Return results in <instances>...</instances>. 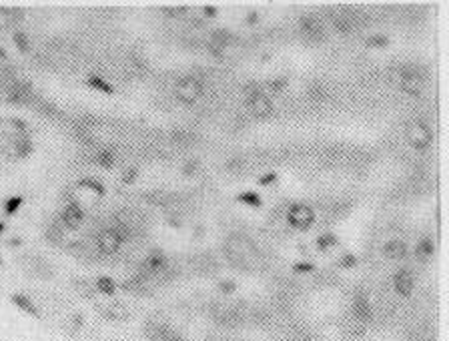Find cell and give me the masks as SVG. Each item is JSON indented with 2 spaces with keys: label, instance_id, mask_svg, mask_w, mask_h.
Returning a JSON list of instances; mask_svg holds the SVG:
<instances>
[{
  "label": "cell",
  "instance_id": "2e32d148",
  "mask_svg": "<svg viewBox=\"0 0 449 341\" xmlns=\"http://www.w3.org/2000/svg\"><path fill=\"white\" fill-rule=\"evenodd\" d=\"M114 161H116V155H114L112 149H103L101 153L96 155V163L101 167H105V169H110L114 165Z\"/></svg>",
  "mask_w": 449,
  "mask_h": 341
},
{
  "label": "cell",
  "instance_id": "8992f818",
  "mask_svg": "<svg viewBox=\"0 0 449 341\" xmlns=\"http://www.w3.org/2000/svg\"><path fill=\"white\" fill-rule=\"evenodd\" d=\"M249 108H251V112L257 119H267L273 112V103H271V99L267 94L257 92L255 96L249 99Z\"/></svg>",
  "mask_w": 449,
  "mask_h": 341
},
{
  "label": "cell",
  "instance_id": "d4e9b609",
  "mask_svg": "<svg viewBox=\"0 0 449 341\" xmlns=\"http://www.w3.org/2000/svg\"><path fill=\"white\" fill-rule=\"evenodd\" d=\"M137 175H139L137 167H128V169L123 173V183H125V185H132V183H135V179H137Z\"/></svg>",
  "mask_w": 449,
  "mask_h": 341
},
{
  "label": "cell",
  "instance_id": "4316f807",
  "mask_svg": "<svg viewBox=\"0 0 449 341\" xmlns=\"http://www.w3.org/2000/svg\"><path fill=\"white\" fill-rule=\"evenodd\" d=\"M309 96H311V99H315V101H321L323 96H325V89H323V85H311V89H309Z\"/></svg>",
  "mask_w": 449,
  "mask_h": 341
},
{
  "label": "cell",
  "instance_id": "8fae6325",
  "mask_svg": "<svg viewBox=\"0 0 449 341\" xmlns=\"http://www.w3.org/2000/svg\"><path fill=\"white\" fill-rule=\"evenodd\" d=\"M10 147H12V153L16 157H28L32 153V143L22 135H14Z\"/></svg>",
  "mask_w": 449,
  "mask_h": 341
},
{
  "label": "cell",
  "instance_id": "44dd1931",
  "mask_svg": "<svg viewBox=\"0 0 449 341\" xmlns=\"http://www.w3.org/2000/svg\"><path fill=\"white\" fill-rule=\"evenodd\" d=\"M239 201L245 203V205H249V207H259V205H261V197H259L257 193H253V191L241 193V195H239Z\"/></svg>",
  "mask_w": 449,
  "mask_h": 341
},
{
  "label": "cell",
  "instance_id": "277c9868",
  "mask_svg": "<svg viewBox=\"0 0 449 341\" xmlns=\"http://www.w3.org/2000/svg\"><path fill=\"white\" fill-rule=\"evenodd\" d=\"M225 251H231V253L239 255L241 259H245V261H247L249 255H255V253H257V249H255V245H253V241L249 239V237H245V235H241V233H233V235L227 237V241H225Z\"/></svg>",
  "mask_w": 449,
  "mask_h": 341
},
{
  "label": "cell",
  "instance_id": "1f68e13d",
  "mask_svg": "<svg viewBox=\"0 0 449 341\" xmlns=\"http://www.w3.org/2000/svg\"><path fill=\"white\" fill-rule=\"evenodd\" d=\"M197 171H198V163H197V161H189V163L182 167V175H187V177L195 175Z\"/></svg>",
  "mask_w": 449,
  "mask_h": 341
},
{
  "label": "cell",
  "instance_id": "ba28073f",
  "mask_svg": "<svg viewBox=\"0 0 449 341\" xmlns=\"http://www.w3.org/2000/svg\"><path fill=\"white\" fill-rule=\"evenodd\" d=\"M82 221H85V213H82V209L76 203H69L64 207V211H62L64 227H69V229H78Z\"/></svg>",
  "mask_w": 449,
  "mask_h": 341
},
{
  "label": "cell",
  "instance_id": "4dcf8cb0",
  "mask_svg": "<svg viewBox=\"0 0 449 341\" xmlns=\"http://www.w3.org/2000/svg\"><path fill=\"white\" fill-rule=\"evenodd\" d=\"M273 183H277V175L275 173H267V175L259 177V185H263V187H269Z\"/></svg>",
  "mask_w": 449,
  "mask_h": 341
},
{
  "label": "cell",
  "instance_id": "f546056e",
  "mask_svg": "<svg viewBox=\"0 0 449 341\" xmlns=\"http://www.w3.org/2000/svg\"><path fill=\"white\" fill-rule=\"evenodd\" d=\"M235 289H237V285L233 283V281H229V279L219 283V291H221V293H225V295H231V293H233V291H235Z\"/></svg>",
  "mask_w": 449,
  "mask_h": 341
},
{
  "label": "cell",
  "instance_id": "52a82bcc",
  "mask_svg": "<svg viewBox=\"0 0 449 341\" xmlns=\"http://www.w3.org/2000/svg\"><path fill=\"white\" fill-rule=\"evenodd\" d=\"M393 287L397 291V295H401V297H409L413 293V275L407 271V269H399L395 273V277H393Z\"/></svg>",
  "mask_w": 449,
  "mask_h": 341
},
{
  "label": "cell",
  "instance_id": "9c48e42d",
  "mask_svg": "<svg viewBox=\"0 0 449 341\" xmlns=\"http://www.w3.org/2000/svg\"><path fill=\"white\" fill-rule=\"evenodd\" d=\"M405 253H407L405 243L399 241V239L385 243V247H383V255H385L387 259H391V261H399V259H403Z\"/></svg>",
  "mask_w": 449,
  "mask_h": 341
},
{
  "label": "cell",
  "instance_id": "60d3db41",
  "mask_svg": "<svg viewBox=\"0 0 449 341\" xmlns=\"http://www.w3.org/2000/svg\"><path fill=\"white\" fill-rule=\"evenodd\" d=\"M2 231H4V225H2V223H0V233H2Z\"/></svg>",
  "mask_w": 449,
  "mask_h": 341
},
{
  "label": "cell",
  "instance_id": "30bf717a",
  "mask_svg": "<svg viewBox=\"0 0 449 341\" xmlns=\"http://www.w3.org/2000/svg\"><path fill=\"white\" fill-rule=\"evenodd\" d=\"M299 24H301V30L305 32L307 36H313V38H323V30H321V24L313 18V16H303L301 20H299Z\"/></svg>",
  "mask_w": 449,
  "mask_h": 341
},
{
  "label": "cell",
  "instance_id": "7a4b0ae2",
  "mask_svg": "<svg viewBox=\"0 0 449 341\" xmlns=\"http://www.w3.org/2000/svg\"><path fill=\"white\" fill-rule=\"evenodd\" d=\"M405 137L411 143V147L417 149V151L427 149L429 143H431V131L423 121H411L405 128Z\"/></svg>",
  "mask_w": 449,
  "mask_h": 341
},
{
  "label": "cell",
  "instance_id": "5bb4252c",
  "mask_svg": "<svg viewBox=\"0 0 449 341\" xmlns=\"http://www.w3.org/2000/svg\"><path fill=\"white\" fill-rule=\"evenodd\" d=\"M12 303L16 305V307H20L22 311H26V313H30V315H38V311H36V307H35V303H32L26 295H20V293H16V295H12Z\"/></svg>",
  "mask_w": 449,
  "mask_h": 341
},
{
  "label": "cell",
  "instance_id": "ffe728a7",
  "mask_svg": "<svg viewBox=\"0 0 449 341\" xmlns=\"http://www.w3.org/2000/svg\"><path fill=\"white\" fill-rule=\"evenodd\" d=\"M337 237L335 235H331V233H325V235H321L319 239H317V247L321 249V251H329L331 247H335L337 245Z\"/></svg>",
  "mask_w": 449,
  "mask_h": 341
},
{
  "label": "cell",
  "instance_id": "9a60e30c",
  "mask_svg": "<svg viewBox=\"0 0 449 341\" xmlns=\"http://www.w3.org/2000/svg\"><path fill=\"white\" fill-rule=\"evenodd\" d=\"M433 251H435L433 241L425 237V239H421V241L417 243V249H415V255H417V257H421V259H427V257H431V255H433Z\"/></svg>",
  "mask_w": 449,
  "mask_h": 341
},
{
  "label": "cell",
  "instance_id": "83f0119b",
  "mask_svg": "<svg viewBox=\"0 0 449 341\" xmlns=\"http://www.w3.org/2000/svg\"><path fill=\"white\" fill-rule=\"evenodd\" d=\"M20 203H22V199H20V197H12V199H8V201H6V205H4V211H6L8 215H12L14 211L20 207Z\"/></svg>",
  "mask_w": 449,
  "mask_h": 341
},
{
  "label": "cell",
  "instance_id": "7c38bea8",
  "mask_svg": "<svg viewBox=\"0 0 449 341\" xmlns=\"http://www.w3.org/2000/svg\"><path fill=\"white\" fill-rule=\"evenodd\" d=\"M164 267H167V259H164V255L159 253V251L151 253V255L144 259V269L151 271V273H159V271L164 269Z\"/></svg>",
  "mask_w": 449,
  "mask_h": 341
},
{
  "label": "cell",
  "instance_id": "d590c367",
  "mask_svg": "<svg viewBox=\"0 0 449 341\" xmlns=\"http://www.w3.org/2000/svg\"><path fill=\"white\" fill-rule=\"evenodd\" d=\"M229 171H243V161L235 159L233 163H229Z\"/></svg>",
  "mask_w": 449,
  "mask_h": 341
},
{
  "label": "cell",
  "instance_id": "f35d334b",
  "mask_svg": "<svg viewBox=\"0 0 449 341\" xmlns=\"http://www.w3.org/2000/svg\"><path fill=\"white\" fill-rule=\"evenodd\" d=\"M20 243H22L20 239H10V241H8V245H12V247L16 245V247H18V245H20Z\"/></svg>",
  "mask_w": 449,
  "mask_h": 341
},
{
  "label": "cell",
  "instance_id": "8d00e7d4",
  "mask_svg": "<svg viewBox=\"0 0 449 341\" xmlns=\"http://www.w3.org/2000/svg\"><path fill=\"white\" fill-rule=\"evenodd\" d=\"M257 22H259V14H257L255 10H253V12H249V14H247V24H251V26H253V24H257Z\"/></svg>",
  "mask_w": 449,
  "mask_h": 341
},
{
  "label": "cell",
  "instance_id": "3957f363",
  "mask_svg": "<svg viewBox=\"0 0 449 341\" xmlns=\"http://www.w3.org/2000/svg\"><path fill=\"white\" fill-rule=\"evenodd\" d=\"M287 221H289L291 227H295V229H309V227L313 225V221H315V213H313V209L309 205L297 203V205H293L289 209Z\"/></svg>",
  "mask_w": 449,
  "mask_h": 341
},
{
  "label": "cell",
  "instance_id": "cb8c5ba5",
  "mask_svg": "<svg viewBox=\"0 0 449 341\" xmlns=\"http://www.w3.org/2000/svg\"><path fill=\"white\" fill-rule=\"evenodd\" d=\"M339 265L345 267V269H351V267L357 265V257H355L353 253H347V255H343V257L339 259Z\"/></svg>",
  "mask_w": 449,
  "mask_h": 341
},
{
  "label": "cell",
  "instance_id": "d6a6232c",
  "mask_svg": "<svg viewBox=\"0 0 449 341\" xmlns=\"http://www.w3.org/2000/svg\"><path fill=\"white\" fill-rule=\"evenodd\" d=\"M335 28L337 30H341V32H347L349 28H351V24H349V20H343V18H335Z\"/></svg>",
  "mask_w": 449,
  "mask_h": 341
},
{
  "label": "cell",
  "instance_id": "484cf974",
  "mask_svg": "<svg viewBox=\"0 0 449 341\" xmlns=\"http://www.w3.org/2000/svg\"><path fill=\"white\" fill-rule=\"evenodd\" d=\"M287 83H289V80H287L285 76H281V78H273L271 83H269V89H271V90H275V92H281L283 89L287 87Z\"/></svg>",
  "mask_w": 449,
  "mask_h": 341
},
{
  "label": "cell",
  "instance_id": "74e56055",
  "mask_svg": "<svg viewBox=\"0 0 449 341\" xmlns=\"http://www.w3.org/2000/svg\"><path fill=\"white\" fill-rule=\"evenodd\" d=\"M205 14L207 16H215V14H217V8H215V6H205Z\"/></svg>",
  "mask_w": 449,
  "mask_h": 341
},
{
  "label": "cell",
  "instance_id": "7402d4cb",
  "mask_svg": "<svg viewBox=\"0 0 449 341\" xmlns=\"http://www.w3.org/2000/svg\"><path fill=\"white\" fill-rule=\"evenodd\" d=\"M14 44H16V48H18L20 53H28L30 51V42H28V36L24 35V32H14Z\"/></svg>",
  "mask_w": 449,
  "mask_h": 341
},
{
  "label": "cell",
  "instance_id": "e575fe53",
  "mask_svg": "<svg viewBox=\"0 0 449 341\" xmlns=\"http://www.w3.org/2000/svg\"><path fill=\"white\" fill-rule=\"evenodd\" d=\"M10 125L16 128V131H26V123H22L20 119H12V121H10Z\"/></svg>",
  "mask_w": 449,
  "mask_h": 341
},
{
  "label": "cell",
  "instance_id": "4fadbf2b",
  "mask_svg": "<svg viewBox=\"0 0 449 341\" xmlns=\"http://www.w3.org/2000/svg\"><path fill=\"white\" fill-rule=\"evenodd\" d=\"M353 313H355V317H359L361 321L369 319V317H371V307H369V301L365 299V297H357V299L353 301Z\"/></svg>",
  "mask_w": 449,
  "mask_h": 341
},
{
  "label": "cell",
  "instance_id": "836d02e7",
  "mask_svg": "<svg viewBox=\"0 0 449 341\" xmlns=\"http://www.w3.org/2000/svg\"><path fill=\"white\" fill-rule=\"evenodd\" d=\"M297 273H303V271H313L315 267H313V263H295V267H293Z\"/></svg>",
  "mask_w": 449,
  "mask_h": 341
},
{
  "label": "cell",
  "instance_id": "ac0fdd59",
  "mask_svg": "<svg viewBox=\"0 0 449 341\" xmlns=\"http://www.w3.org/2000/svg\"><path fill=\"white\" fill-rule=\"evenodd\" d=\"M89 85L92 87V89H96V90H103V92H107V94H110L114 89L107 83V80L105 78H101V76H98V74H90L89 76Z\"/></svg>",
  "mask_w": 449,
  "mask_h": 341
},
{
  "label": "cell",
  "instance_id": "f1b7e54d",
  "mask_svg": "<svg viewBox=\"0 0 449 341\" xmlns=\"http://www.w3.org/2000/svg\"><path fill=\"white\" fill-rule=\"evenodd\" d=\"M162 12L167 16H180L187 12V6H162Z\"/></svg>",
  "mask_w": 449,
  "mask_h": 341
},
{
  "label": "cell",
  "instance_id": "5b68a950",
  "mask_svg": "<svg viewBox=\"0 0 449 341\" xmlns=\"http://www.w3.org/2000/svg\"><path fill=\"white\" fill-rule=\"evenodd\" d=\"M123 237L119 233V229H103L96 237V245H98V251L105 253V255H112L121 249L123 245Z\"/></svg>",
  "mask_w": 449,
  "mask_h": 341
},
{
  "label": "cell",
  "instance_id": "b9f144b4",
  "mask_svg": "<svg viewBox=\"0 0 449 341\" xmlns=\"http://www.w3.org/2000/svg\"><path fill=\"white\" fill-rule=\"evenodd\" d=\"M2 263H4V261H2V257H0V265H2Z\"/></svg>",
  "mask_w": 449,
  "mask_h": 341
},
{
  "label": "cell",
  "instance_id": "e0dca14e",
  "mask_svg": "<svg viewBox=\"0 0 449 341\" xmlns=\"http://www.w3.org/2000/svg\"><path fill=\"white\" fill-rule=\"evenodd\" d=\"M94 287H96V291H101L103 295H112L114 289H116V285H114V281L110 277H98Z\"/></svg>",
  "mask_w": 449,
  "mask_h": 341
},
{
  "label": "cell",
  "instance_id": "603a6c76",
  "mask_svg": "<svg viewBox=\"0 0 449 341\" xmlns=\"http://www.w3.org/2000/svg\"><path fill=\"white\" fill-rule=\"evenodd\" d=\"M365 44L367 46H375V48H381V46H387L389 44V38L385 35H373L369 36L367 40H365Z\"/></svg>",
  "mask_w": 449,
  "mask_h": 341
},
{
  "label": "cell",
  "instance_id": "d6986e66",
  "mask_svg": "<svg viewBox=\"0 0 449 341\" xmlns=\"http://www.w3.org/2000/svg\"><path fill=\"white\" fill-rule=\"evenodd\" d=\"M78 187L90 189L92 193H98V195H105V187L101 185V181H96V179H80V181H78Z\"/></svg>",
  "mask_w": 449,
  "mask_h": 341
},
{
  "label": "cell",
  "instance_id": "ab89813d",
  "mask_svg": "<svg viewBox=\"0 0 449 341\" xmlns=\"http://www.w3.org/2000/svg\"><path fill=\"white\" fill-rule=\"evenodd\" d=\"M191 24H193V26H197V28H198V26H203L198 18H193V20H191Z\"/></svg>",
  "mask_w": 449,
  "mask_h": 341
},
{
  "label": "cell",
  "instance_id": "6da1fadb",
  "mask_svg": "<svg viewBox=\"0 0 449 341\" xmlns=\"http://www.w3.org/2000/svg\"><path fill=\"white\" fill-rule=\"evenodd\" d=\"M201 94H203V83L197 76H182L175 87V96L185 105L197 103Z\"/></svg>",
  "mask_w": 449,
  "mask_h": 341
}]
</instances>
